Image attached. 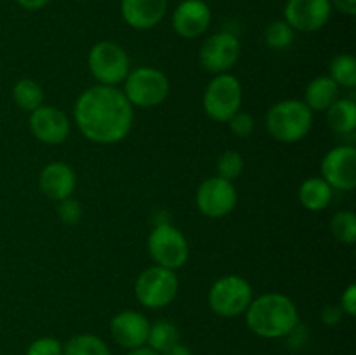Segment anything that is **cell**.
<instances>
[{
	"mask_svg": "<svg viewBox=\"0 0 356 355\" xmlns=\"http://www.w3.org/2000/svg\"><path fill=\"white\" fill-rule=\"evenodd\" d=\"M79 131L97 145H113L131 132L134 106L124 90L111 86H92L83 90L73 108Z\"/></svg>",
	"mask_w": 356,
	"mask_h": 355,
	"instance_id": "6da1fadb",
	"label": "cell"
},
{
	"mask_svg": "<svg viewBox=\"0 0 356 355\" xmlns=\"http://www.w3.org/2000/svg\"><path fill=\"white\" fill-rule=\"evenodd\" d=\"M245 322L259 338H287L299 324L298 306L289 296L268 292L250 301L249 308L245 310Z\"/></svg>",
	"mask_w": 356,
	"mask_h": 355,
	"instance_id": "7a4b0ae2",
	"label": "cell"
},
{
	"mask_svg": "<svg viewBox=\"0 0 356 355\" xmlns=\"http://www.w3.org/2000/svg\"><path fill=\"white\" fill-rule=\"evenodd\" d=\"M313 125V111L299 100H284L273 104L266 113V129L280 143L301 141Z\"/></svg>",
	"mask_w": 356,
	"mask_h": 355,
	"instance_id": "3957f363",
	"label": "cell"
},
{
	"mask_svg": "<svg viewBox=\"0 0 356 355\" xmlns=\"http://www.w3.org/2000/svg\"><path fill=\"white\" fill-rule=\"evenodd\" d=\"M169 79L152 66H139L129 72L124 80V94L132 106L153 108L169 96Z\"/></svg>",
	"mask_w": 356,
	"mask_h": 355,
	"instance_id": "277c9868",
	"label": "cell"
},
{
	"mask_svg": "<svg viewBox=\"0 0 356 355\" xmlns=\"http://www.w3.org/2000/svg\"><path fill=\"white\" fill-rule=\"evenodd\" d=\"M177 289H179V281L176 271L155 265L146 268L136 278L134 294L143 306L159 310L176 299Z\"/></svg>",
	"mask_w": 356,
	"mask_h": 355,
	"instance_id": "5b68a950",
	"label": "cell"
},
{
	"mask_svg": "<svg viewBox=\"0 0 356 355\" xmlns=\"http://www.w3.org/2000/svg\"><path fill=\"white\" fill-rule=\"evenodd\" d=\"M252 299V287L240 275H225L218 278L209 291V305L212 312L226 319L245 313Z\"/></svg>",
	"mask_w": 356,
	"mask_h": 355,
	"instance_id": "8992f818",
	"label": "cell"
},
{
	"mask_svg": "<svg viewBox=\"0 0 356 355\" xmlns=\"http://www.w3.org/2000/svg\"><path fill=\"white\" fill-rule=\"evenodd\" d=\"M89 72L101 86L117 87L125 80L129 68V56L118 44L110 40L97 42L87 56Z\"/></svg>",
	"mask_w": 356,
	"mask_h": 355,
	"instance_id": "52a82bcc",
	"label": "cell"
},
{
	"mask_svg": "<svg viewBox=\"0 0 356 355\" xmlns=\"http://www.w3.org/2000/svg\"><path fill=\"white\" fill-rule=\"evenodd\" d=\"M148 253L159 267L177 270L188 261L190 247L179 228L169 223H160L148 237Z\"/></svg>",
	"mask_w": 356,
	"mask_h": 355,
	"instance_id": "ba28073f",
	"label": "cell"
},
{
	"mask_svg": "<svg viewBox=\"0 0 356 355\" xmlns=\"http://www.w3.org/2000/svg\"><path fill=\"white\" fill-rule=\"evenodd\" d=\"M242 106V86L232 73H221L211 80L204 94V110L212 120L228 122Z\"/></svg>",
	"mask_w": 356,
	"mask_h": 355,
	"instance_id": "9c48e42d",
	"label": "cell"
},
{
	"mask_svg": "<svg viewBox=\"0 0 356 355\" xmlns=\"http://www.w3.org/2000/svg\"><path fill=\"white\" fill-rule=\"evenodd\" d=\"M240 40L229 31H219L205 38L198 52L200 66L209 73L221 75L228 73L240 58Z\"/></svg>",
	"mask_w": 356,
	"mask_h": 355,
	"instance_id": "30bf717a",
	"label": "cell"
},
{
	"mask_svg": "<svg viewBox=\"0 0 356 355\" xmlns=\"http://www.w3.org/2000/svg\"><path fill=\"white\" fill-rule=\"evenodd\" d=\"M238 195L233 181L214 176L200 183L197 190V207L207 218H222L235 209Z\"/></svg>",
	"mask_w": 356,
	"mask_h": 355,
	"instance_id": "8fae6325",
	"label": "cell"
},
{
	"mask_svg": "<svg viewBox=\"0 0 356 355\" xmlns=\"http://www.w3.org/2000/svg\"><path fill=\"white\" fill-rule=\"evenodd\" d=\"M322 178L332 190L351 191L356 187V150L341 145L325 153L322 160Z\"/></svg>",
	"mask_w": 356,
	"mask_h": 355,
	"instance_id": "7c38bea8",
	"label": "cell"
},
{
	"mask_svg": "<svg viewBox=\"0 0 356 355\" xmlns=\"http://www.w3.org/2000/svg\"><path fill=\"white\" fill-rule=\"evenodd\" d=\"M330 14V0H287L284 21L292 30L312 33L329 23Z\"/></svg>",
	"mask_w": 356,
	"mask_h": 355,
	"instance_id": "4fadbf2b",
	"label": "cell"
},
{
	"mask_svg": "<svg viewBox=\"0 0 356 355\" xmlns=\"http://www.w3.org/2000/svg\"><path fill=\"white\" fill-rule=\"evenodd\" d=\"M30 131L45 145H59L70 136V120L58 106L40 104L30 113Z\"/></svg>",
	"mask_w": 356,
	"mask_h": 355,
	"instance_id": "5bb4252c",
	"label": "cell"
},
{
	"mask_svg": "<svg viewBox=\"0 0 356 355\" xmlns=\"http://www.w3.org/2000/svg\"><path fill=\"white\" fill-rule=\"evenodd\" d=\"M149 326L152 324L143 313L134 312V310H124L111 319L110 333L115 343L127 348V350H134V348L146 345Z\"/></svg>",
	"mask_w": 356,
	"mask_h": 355,
	"instance_id": "9a60e30c",
	"label": "cell"
},
{
	"mask_svg": "<svg viewBox=\"0 0 356 355\" xmlns=\"http://www.w3.org/2000/svg\"><path fill=\"white\" fill-rule=\"evenodd\" d=\"M211 7L204 0H183L172 14V28L179 37L197 38L211 24Z\"/></svg>",
	"mask_w": 356,
	"mask_h": 355,
	"instance_id": "2e32d148",
	"label": "cell"
},
{
	"mask_svg": "<svg viewBox=\"0 0 356 355\" xmlns=\"http://www.w3.org/2000/svg\"><path fill=\"white\" fill-rule=\"evenodd\" d=\"M42 194L54 202L72 197L76 187V178L72 167L65 162H51L42 169L38 178Z\"/></svg>",
	"mask_w": 356,
	"mask_h": 355,
	"instance_id": "e0dca14e",
	"label": "cell"
},
{
	"mask_svg": "<svg viewBox=\"0 0 356 355\" xmlns=\"http://www.w3.org/2000/svg\"><path fill=\"white\" fill-rule=\"evenodd\" d=\"M122 17L134 30H149L163 19L167 0H122Z\"/></svg>",
	"mask_w": 356,
	"mask_h": 355,
	"instance_id": "ac0fdd59",
	"label": "cell"
},
{
	"mask_svg": "<svg viewBox=\"0 0 356 355\" xmlns=\"http://www.w3.org/2000/svg\"><path fill=\"white\" fill-rule=\"evenodd\" d=\"M337 100H339V86L329 75L316 77L306 87L305 104L312 111H327V108Z\"/></svg>",
	"mask_w": 356,
	"mask_h": 355,
	"instance_id": "d6986e66",
	"label": "cell"
},
{
	"mask_svg": "<svg viewBox=\"0 0 356 355\" xmlns=\"http://www.w3.org/2000/svg\"><path fill=\"white\" fill-rule=\"evenodd\" d=\"M327 122L334 132L341 136L353 134L356 129V103L353 100H337L327 108Z\"/></svg>",
	"mask_w": 356,
	"mask_h": 355,
	"instance_id": "ffe728a7",
	"label": "cell"
},
{
	"mask_svg": "<svg viewBox=\"0 0 356 355\" xmlns=\"http://www.w3.org/2000/svg\"><path fill=\"white\" fill-rule=\"evenodd\" d=\"M299 200L308 211H323L332 200V188L323 178H308L299 187Z\"/></svg>",
	"mask_w": 356,
	"mask_h": 355,
	"instance_id": "44dd1931",
	"label": "cell"
},
{
	"mask_svg": "<svg viewBox=\"0 0 356 355\" xmlns=\"http://www.w3.org/2000/svg\"><path fill=\"white\" fill-rule=\"evenodd\" d=\"M63 355H111V350L96 334H76L63 345Z\"/></svg>",
	"mask_w": 356,
	"mask_h": 355,
	"instance_id": "7402d4cb",
	"label": "cell"
},
{
	"mask_svg": "<svg viewBox=\"0 0 356 355\" xmlns=\"http://www.w3.org/2000/svg\"><path fill=\"white\" fill-rule=\"evenodd\" d=\"M13 97L17 108H21L24 111H30V113L33 110H37L40 104H44V90L31 79H21L14 86Z\"/></svg>",
	"mask_w": 356,
	"mask_h": 355,
	"instance_id": "603a6c76",
	"label": "cell"
},
{
	"mask_svg": "<svg viewBox=\"0 0 356 355\" xmlns=\"http://www.w3.org/2000/svg\"><path fill=\"white\" fill-rule=\"evenodd\" d=\"M176 343H179V331H177V327L172 322H169V320H159L153 326H149L146 345L152 350L163 354V352L169 350Z\"/></svg>",
	"mask_w": 356,
	"mask_h": 355,
	"instance_id": "cb8c5ba5",
	"label": "cell"
},
{
	"mask_svg": "<svg viewBox=\"0 0 356 355\" xmlns=\"http://www.w3.org/2000/svg\"><path fill=\"white\" fill-rule=\"evenodd\" d=\"M330 79L339 87L353 89L356 86V59L351 54H337L329 66Z\"/></svg>",
	"mask_w": 356,
	"mask_h": 355,
	"instance_id": "d4e9b609",
	"label": "cell"
},
{
	"mask_svg": "<svg viewBox=\"0 0 356 355\" xmlns=\"http://www.w3.org/2000/svg\"><path fill=\"white\" fill-rule=\"evenodd\" d=\"M330 232L341 244L356 242V216L351 211H339L330 219Z\"/></svg>",
	"mask_w": 356,
	"mask_h": 355,
	"instance_id": "484cf974",
	"label": "cell"
},
{
	"mask_svg": "<svg viewBox=\"0 0 356 355\" xmlns=\"http://www.w3.org/2000/svg\"><path fill=\"white\" fill-rule=\"evenodd\" d=\"M264 40L270 49L284 51V49L291 47L294 42V30L285 21H273L268 24L266 31H264Z\"/></svg>",
	"mask_w": 356,
	"mask_h": 355,
	"instance_id": "4316f807",
	"label": "cell"
},
{
	"mask_svg": "<svg viewBox=\"0 0 356 355\" xmlns=\"http://www.w3.org/2000/svg\"><path fill=\"white\" fill-rule=\"evenodd\" d=\"M243 171V157L235 150H228L218 159V176L222 180L235 181Z\"/></svg>",
	"mask_w": 356,
	"mask_h": 355,
	"instance_id": "83f0119b",
	"label": "cell"
},
{
	"mask_svg": "<svg viewBox=\"0 0 356 355\" xmlns=\"http://www.w3.org/2000/svg\"><path fill=\"white\" fill-rule=\"evenodd\" d=\"M26 355H63V343L56 338L44 336L31 341Z\"/></svg>",
	"mask_w": 356,
	"mask_h": 355,
	"instance_id": "f1b7e54d",
	"label": "cell"
},
{
	"mask_svg": "<svg viewBox=\"0 0 356 355\" xmlns=\"http://www.w3.org/2000/svg\"><path fill=\"white\" fill-rule=\"evenodd\" d=\"M58 216L65 225H76L82 219V205L72 197L58 202Z\"/></svg>",
	"mask_w": 356,
	"mask_h": 355,
	"instance_id": "f546056e",
	"label": "cell"
},
{
	"mask_svg": "<svg viewBox=\"0 0 356 355\" xmlns=\"http://www.w3.org/2000/svg\"><path fill=\"white\" fill-rule=\"evenodd\" d=\"M228 124L236 138H249L254 132V127H256L252 115L243 113V111H236V113L229 118Z\"/></svg>",
	"mask_w": 356,
	"mask_h": 355,
	"instance_id": "4dcf8cb0",
	"label": "cell"
},
{
	"mask_svg": "<svg viewBox=\"0 0 356 355\" xmlns=\"http://www.w3.org/2000/svg\"><path fill=\"white\" fill-rule=\"evenodd\" d=\"M339 308L343 310V313H346V315L350 317L356 315V285L355 284L348 285L346 291L341 294Z\"/></svg>",
	"mask_w": 356,
	"mask_h": 355,
	"instance_id": "1f68e13d",
	"label": "cell"
},
{
	"mask_svg": "<svg viewBox=\"0 0 356 355\" xmlns=\"http://www.w3.org/2000/svg\"><path fill=\"white\" fill-rule=\"evenodd\" d=\"M341 317H343V310H341L339 306L329 305L323 308L322 322L325 324V326H336V324L341 320Z\"/></svg>",
	"mask_w": 356,
	"mask_h": 355,
	"instance_id": "d6a6232c",
	"label": "cell"
},
{
	"mask_svg": "<svg viewBox=\"0 0 356 355\" xmlns=\"http://www.w3.org/2000/svg\"><path fill=\"white\" fill-rule=\"evenodd\" d=\"M330 6L336 7L339 13L346 14V16L356 14V0H330Z\"/></svg>",
	"mask_w": 356,
	"mask_h": 355,
	"instance_id": "836d02e7",
	"label": "cell"
},
{
	"mask_svg": "<svg viewBox=\"0 0 356 355\" xmlns=\"http://www.w3.org/2000/svg\"><path fill=\"white\" fill-rule=\"evenodd\" d=\"M17 3H19L23 9H28V10H38L42 9V7L47 6L51 0H16Z\"/></svg>",
	"mask_w": 356,
	"mask_h": 355,
	"instance_id": "e575fe53",
	"label": "cell"
},
{
	"mask_svg": "<svg viewBox=\"0 0 356 355\" xmlns=\"http://www.w3.org/2000/svg\"><path fill=\"white\" fill-rule=\"evenodd\" d=\"M160 355H191V350L186 347V345L176 343V345H172L169 350H165L163 354H160Z\"/></svg>",
	"mask_w": 356,
	"mask_h": 355,
	"instance_id": "d590c367",
	"label": "cell"
},
{
	"mask_svg": "<svg viewBox=\"0 0 356 355\" xmlns=\"http://www.w3.org/2000/svg\"><path fill=\"white\" fill-rule=\"evenodd\" d=\"M127 355H160L159 352H155V350H152V348L149 347H139V348H134V350H129V354Z\"/></svg>",
	"mask_w": 356,
	"mask_h": 355,
	"instance_id": "8d00e7d4",
	"label": "cell"
},
{
	"mask_svg": "<svg viewBox=\"0 0 356 355\" xmlns=\"http://www.w3.org/2000/svg\"><path fill=\"white\" fill-rule=\"evenodd\" d=\"M75 2H82V0H75Z\"/></svg>",
	"mask_w": 356,
	"mask_h": 355,
	"instance_id": "74e56055",
	"label": "cell"
}]
</instances>
